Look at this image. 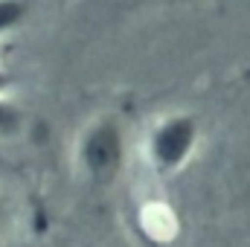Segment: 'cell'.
<instances>
[{
    "mask_svg": "<svg viewBox=\"0 0 250 247\" xmlns=\"http://www.w3.org/2000/svg\"><path fill=\"white\" fill-rule=\"evenodd\" d=\"M73 163L93 186H111L128 166V131L117 114H99L82 125L73 143Z\"/></svg>",
    "mask_w": 250,
    "mask_h": 247,
    "instance_id": "obj_1",
    "label": "cell"
},
{
    "mask_svg": "<svg viewBox=\"0 0 250 247\" xmlns=\"http://www.w3.org/2000/svg\"><path fill=\"white\" fill-rule=\"evenodd\" d=\"M204 143V125L192 111H166L143 137V160L154 178H175L195 160Z\"/></svg>",
    "mask_w": 250,
    "mask_h": 247,
    "instance_id": "obj_2",
    "label": "cell"
},
{
    "mask_svg": "<svg viewBox=\"0 0 250 247\" xmlns=\"http://www.w3.org/2000/svg\"><path fill=\"white\" fill-rule=\"evenodd\" d=\"M26 128V114L18 102H12L9 96H0V143L6 140H18Z\"/></svg>",
    "mask_w": 250,
    "mask_h": 247,
    "instance_id": "obj_3",
    "label": "cell"
},
{
    "mask_svg": "<svg viewBox=\"0 0 250 247\" xmlns=\"http://www.w3.org/2000/svg\"><path fill=\"white\" fill-rule=\"evenodd\" d=\"M29 18V0H0V38L18 32Z\"/></svg>",
    "mask_w": 250,
    "mask_h": 247,
    "instance_id": "obj_4",
    "label": "cell"
},
{
    "mask_svg": "<svg viewBox=\"0 0 250 247\" xmlns=\"http://www.w3.org/2000/svg\"><path fill=\"white\" fill-rule=\"evenodd\" d=\"M9 204H6V198L0 195V247H6L9 242Z\"/></svg>",
    "mask_w": 250,
    "mask_h": 247,
    "instance_id": "obj_5",
    "label": "cell"
},
{
    "mask_svg": "<svg viewBox=\"0 0 250 247\" xmlns=\"http://www.w3.org/2000/svg\"><path fill=\"white\" fill-rule=\"evenodd\" d=\"M9 90H12V73L0 59V96H9Z\"/></svg>",
    "mask_w": 250,
    "mask_h": 247,
    "instance_id": "obj_6",
    "label": "cell"
}]
</instances>
